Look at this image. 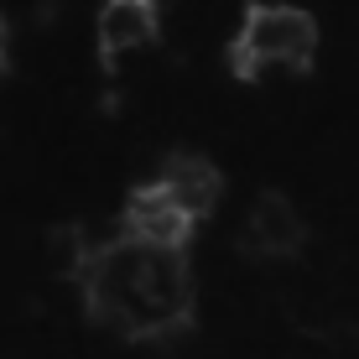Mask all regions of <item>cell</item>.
<instances>
[{
    "instance_id": "8992f818",
    "label": "cell",
    "mask_w": 359,
    "mask_h": 359,
    "mask_svg": "<svg viewBox=\"0 0 359 359\" xmlns=\"http://www.w3.org/2000/svg\"><path fill=\"white\" fill-rule=\"evenodd\" d=\"M151 36H156V6L151 0H104V11H99V53L104 57L146 47Z\"/></svg>"
},
{
    "instance_id": "7a4b0ae2",
    "label": "cell",
    "mask_w": 359,
    "mask_h": 359,
    "mask_svg": "<svg viewBox=\"0 0 359 359\" xmlns=\"http://www.w3.org/2000/svg\"><path fill=\"white\" fill-rule=\"evenodd\" d=\"M318 53V21L297 6H250L240 21L229 63L234 73L255 79L266 68H307Z\"/></svg>"
},
{
    "instance_id": "3957f363",
    "label": "cell",
    "mask_w": 359,
    "mask_h": 359,
    "mask_svg": "<svg viewBox=\"0 0 359 359\" xmlns=\"http://www.w3.org/2000/svg\"><path fill=\"white\" fill-rule=\"evenodd\" d=\"M302 214L292 208V198L281 193H261L250 208V219H245V250L250 255H266V261H276V255H292L302 250Z\"/></svg>"
},
{
    "instance_id": "52a82bcc",
    "label": "cell",
    "mask_w": 359,
    "mask_h": 359,
    "mask_svg": "<svg viewBox=\"0 0 359 359\" xmlns=\"http://www.w3.org/2000/svg\"><path fill=\"white\" fill-rule=\"evenodd\" d=\"M89 261H94V250H89V240H83V229H73V224L47 229V266H53L57 276H83Z\"/></svg>"
},
{
    "instance_id": "ba28073f",
    "label": "cell",
    "mask_w": 359,
    "mask_h": 359,
    "mask_svg": "<svg viewBox=\"0 0 359 359\" xmlns=\"http://www.w3.org/2000/svg\"><path fill=\"white\" fill-rule=\"evenodd\" d=\"M6 47H11V36H6V21H0V68H6Z\"/></svg>"
},
{
    "instance_id": "6da1fadb",
    "label": "cell",
    "mask_w": 359,
    "mask_h": 359,
    "mask_svg": "<svg viewBox=\"0 0 359 359\" xmlns=\"http://www.w3.org/2000/svg\"><path fill=\"white\" fill-rule=\"evenodd\" d=\"M83 292H89L94 318H104L109 328L130 339H167L188 323L193 307L188 255L120 234L104 250H94L83 271Z\"/></svg>"
},
{
    "instance_id": "277c9868",
    "label": "cell",
    "mask_w": 359,
    "mask_h": 359,
    "mask_svg": "<svg viewBox=\"0 0 359 359\" xmlns=\"http://www.w3.org/2000/svg\"><path fill=\"white\" fill-rule=\"evenodd\" d=\"M156 193L167 198L177 214H188L193 224L208 214V208L219 203V172L203 162V156H172V162L162 167V177L151 182Z\"/></svg>"
},
{
    "instance_id": "9c48e42d",
    "label": "cell",
    "mask_w": 359,
    "mask_h": 359,
    "mask_svg": "<svg viewBox=\"0 0 359 359\" xmlns=\"http://www.w3.org/2000/svg\"><path fill=\"white\" fill-rule=\"evenodd\" d=\"M151 6H156V0H151Z\"/></svg>"
},
{
    "instance_id": "5b68a950",
    "label": "cell",
    "mask_w": 359,
    "mask_h": 359,
    "mask_svg": "<svg viewBox=\"0 0 359 359\" xmlns=\"http://www.w3.org/2000/svg\"><path fill=\"white\" fill-rule=\"evenodd\" d=\"M188 224H193V219L177 214L156 188H141L130 198V208H126V229H120V234L146 240V245H162V250H182V245H188Z\"/></svg>"
}]
</instances>
